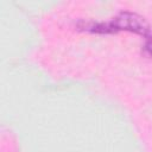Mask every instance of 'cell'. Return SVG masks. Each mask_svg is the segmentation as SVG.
Returning a JSON list of instances; mask_svg holds the SVG:
<instances>
[{
	"label": "cell",
	"mask_w": 152,
	"mask_h": 152,
	"mask_svg": "<svg viewBox=\"0 0 152 152\" xmlns=\"http://www.w3.org/2000/svg\"><path fill=\"white\" fill-rule=\"evenodd\" d=\"M83 30L95 33H114L119 31H128L152 39V27L150 23L140 14L134 12H120L109 21L104 23H87L82 26Z\"/></svg>",
	"instance_id": "1"
},
{
	"label": "cell",
	"mask_w": 152,
	"mask_h": 152,
	"mask_svg": "<svg viewBox=\"0 0 152 152\" xmlns=\"http://www.w3.org/2000/svg\"><path fill=\"white\" fill-rule=\"evenodd\" d=\"M144 50H145L148 55L152 56V39L146 40V43H145V45H144Z\"/></svg>",
	"instance_id": "2"
}]
</instances>
